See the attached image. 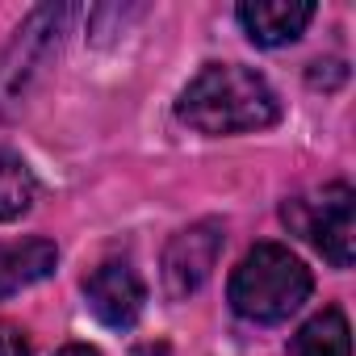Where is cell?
Returning <instances> with one entry per match:
<instances>
[{"label": "cell", "mask_w": 356, "mask_h": 356, "mask_svg": "<svg viewBox=\"0 0 356 356\" xmlns=\"http://www.w3.org/2000/svg\"><path fill=\"white\" fill-rule=\"evenodd\" d=\"M176 118L197 134L222 138L273 126L281 118V101L260 72L243 63H206L185 84L181 101H176Z\"/></svg>", "instance_id": "obj_1"}, {"label": "cell", "mask_w": 356, "mask_h": 356, "mask_svg": "<svg viewBox=\"0 0 356 356\" xmlns=\"http://www.w3.org/2000/svg\"><path fill=\"white\" fill-rule=\"evenodd\" d=\"M314 289L310 268L285 243H256L231 273L227 298L248 323H285Z\"/></svg>", "instance_id": "obj_2"}, {"label": "cell", "mask_w": 356, "mask_h": 356, "mask_svg": "<svg viewBox=\"0 0 356 356\" xmlns=\"http://www.w3.org/2000/svg\"><path fill=\"white\" fill-rule=\"evenodd\" d=\"M352 185L335 181L323 189H310L293 202L281 206V218L293 235H302L306 243H314L335 268H352L356 260V218H352Z\"/></svg>", "instance_id": "obj_3"}, {"label": "cell", "mask_w": 356, "mask_h": 356, "mask_svg": "<svg viewBox=\"0 0 356 356\" xmlns=\"http://www.w3.org/2000/svg\"><path fill=\"white\" fill-rule=\"evenodd\" d=\"M72 17H76V9H67V5H42L17 26L13 42L0 51V118L22 105L26 88L42 72L47 55L59 47V38H63Z\"/></svg>", "instance_id": "obj_4"}, {"label": "cell", "mask_w": 356, "mask_h": 356, "mask_svg": "<svg viewBox=\"0 0 356 356\" xmlns=\"http://www.w3.org/2000/svg\"><path fill=\"white\" fill-rule=\"evenodd\" d=\"M222 243H227V231L218 218H202L185 231H176L172 243L163 248V293L172 302L197 293L210 281V273L222 256Z\"/></svg>", "instance_id": "obj_5"}, {"label": "cell", "mask_w": 356, "mask_h": 356, "mask_svg": "<svg viewBox=\"0 0 356 356\" xmlns=\"http://www.w3.org/2000/svg\"><path fill=\"white\" fill-rule=\"evenodd\" d=\"M84 298H88V310L105 327L130 331L138 323V314H143L147 285H143V277L134 273L130 260H105L84 277Z\"/></svg>", "instance_id": "obj_6"}, {"label": "cell", "mask_w": 356, "mask_h": 356, "mask_svg": "<svg viewBox=\"0 0 356 356\" xmlns=\"http://www.w3.org/2000/svg\"><path fill=\"white\" fill-rule=\"evenodd\" d=\"M235 17L256 47H285L302 38V30L314 22V5H306V0H248L235 9Z\"/></svg>", "instance_id": "obj_7"}, {"label": "cell", "mask_w": 356, "mask_h": 356, "mask_svg": "<svg viewBox=\"0 0 356 356\" xmlns=\"http://www.w3.org/2000/svg\"><path fill=\"white\" fill-rule=\"evenodd\" d=\"M59 248L51 239H22V243H0V298L17 289L38 285L42 277L55 273Z\"/></svg>", "instance_id": "obj_8"}, {"label": "cell", "mask_w": 356, "mask_h": 356, "mask_svg": "<svg viewBox=\"0 0 356 356\" xmlns=\"http://www.w3.org/2000/svg\"><path fill=\"white\" fill-rule=\"evenodd\" d=\"M289 356H352V331H348V314L339 306H327L323 314H314L298 335Z\"/></svg>", "instance_id": "obj_9"}, {"label": "cell", "mask_w": 356, "mask_h": 356, "mask_svg": "<svg viewBox=\"0 0 356 356\" xmlns=\"http://www.w3.org/2000/svg\"><path fill=\"white\" fill-rule=\"evenodd\" d=\"M34 206V176L26 159L17 155H0V222H13Z\"/></svg>", "instance_id": "obj_10"}, {"label": "cell", "mask_w": 356, "mask_h": 356, "mask_svg": "<svg viewBox=\"0 0 356 356\" xmlns=\"http://www.w3.org/2000/svg\"><path fill=\"white\" fill-rule=\"evenodd\" d=\"M0 356H30V335L17 323H0Z\"/></svg>", "instance_id": "obj_11"}, {"label": "cell", "mask_w": 356, "mask_h": 356, "mask_svg": "<svg viewBox=\"0 0 356 356\" xmlns=\"http://www.w3.org/2000/svg\"><path fill=\"white\" fill-rule=\"evenodd\" d=\"M59 356H101V352H97V348H88V343H67Z\"/></svg>", "instance_id": "obj_12"}]
</instances>
